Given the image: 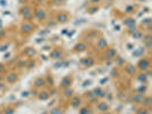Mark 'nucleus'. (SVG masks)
<instances>
[{
  "instance_id": "obj_1",
  "label": "nucleus",
  "mask_w": 152,
  "mask_h": 114,
  "mask_svg": "<svg viewBox=\"0 0 152 114\" xmlns=\"http://www.w3.org/2000/svg\"><path fill=\"white\" fill-rule=\"evenodd\" d=\"M20 16L22 17V21L25 22H33L34 17H33V6H31L29 4H24L18 9Z\"/></svg>"
},
{
  "instance_id": "obj_2",
  "label": "nucleus",
  "mask_w": 152,
  "mask_h": 114,
  "mask_svg": "<svg viewBox=\"0 0 152 114\" xmlns=\"http://www.w3.org/2000/svg\"><path fill=\"white\" fill-rule=\"evenodd\" d=\"M37 29V25L34 22H25L22 21L21 24L18 25V32L23 36H30Z\"/></svg>"
},
{
  "instance_id": "obj_3",
  "label": "nucleus",
  "mask_w": 152,
  "mask_h": 114,
  "mask_svg": "<svg viewBox=\"0 0 152 114\" xmlns=\"http://www.w3.org/2000/svg\"><path fill=\"white\" fill-rule=\"evenodd\" d=\"M4 78H5V82L8 86H13L18 82L20 80V72L17 70H7L4 73Z\"/></svg>"
},
{
  "instance_id": "obj_4",
  "label": "nucleus",
  "mask_w": 152,
  "mask_h": 114,
  "mask_svg": "<svg viewBox=\"0 0 152 114\" xmlns=\"http://www.w3.org/2000/svg\"><path fill=\"white\" fill-rule=\"evenodd\" d=\"M136 68L138 72H146L149 68H151V60L149 56H142L136 63Z\"/></svg>"
},
{
  "instance_id": "obj_5",
  "label": "nucleus",
  "mask_w": 152,
  "mask_h": 114,
  "mask_svg": "<svg viewBox=\"0 0 152 114\" xmlns=\"http://www.w3.org/2000/svg\"><path fill=\"white\" fill-rule=\"evenodd\" d=\"M71 20V15L66 10H57L54 15V21L57 24H65Z\"/></svg>"
},
{
  "instance_id": "obj_6",
  "label": "nucleus",
  "mask_w": 152,
  "mask_h": 114,
  "mask_svg": "<svg viewBox=\"0 0 152 114\" xmlns=\"http://www.w3.org/2000/svg\"><path fill=\"white\" fill-rule=\"evenodd\" d=\"M119 55L118 53V49L115 48V47H111V46H109L107 49L102 53V57H103V60L107 62V61H112L113 62L115 60V57Z\"/></svg>"
},
{
  "instance_id": "obj_7",
  "label": "nucleus",
  "mask_w": 152,
  "mask_h": 114,
  "mask_svg": "<svg viewBox=\"0 0 152 114\" xmlns=\"http://www.w3.org/2000/svg\"><path fill=\"white\" fill-rule=\"evenodd\" d=\"M66 55V52L64 50V48L62 47H55L54 49L50 50L49 53V58L50 60H54V61H60V60H63Z\"/></svg>"
},
{
  "instance_id": "obj_8",
  "label": "nucleus",
  "mask_w": 152,
  "mask_h": 114,
  "mask_svg": "<svg viewBox=\"0 0 152 114\" xmlns=\"http://www.w3.org/2000/svg\"><path fill=\"white\" fill-rule=\"evenodd\" d=\"M33 17L37 22H46L47 20V10L42 7H36L33 8Z\"/></svg>"
},
{
  "instance_id": "obj_9",
  "label": "nucleus",
  "mask_w": 152,
  "mask_h": 114,
  "mask_svg": "<svg viewBox=\"0 0 152 114\" xmlns=\"http://www.w3.org/2000/svg\"><path fill=\"white\" fill-rule=\"evenodd\" d=\"M73 82H75V76H73V74H72V73L66 74L65 76H63V78H62V80L60 81L58 90H61V89H66V88L72 87Z\"/></svg>"
},
{
  "instance_id": "obj_10",
  "label": "nucleus",
  "mask_w": 152,
  "mask_h": 114,
  "mask_svg": "<svg viewBox=\"0 0 152 114\" xmlns=\"http://www.w3.org/2000/svg\"><path fill=\"white\" fill-rule=\"evenodd\" d=\"M95 50L96 52H99V53H103L105 49H107V47H109V42H107V40L105 37H103V36H101L99 38H97L95 40Z\"/></svg>"
},
{
  "instance_id": "obj_11",
  "label": "nucleus",
  "mask_w": 152,
  "mask_h": 114,
  "mask_svg": "<svg viewBox=\"0 0 152 114\" xmlns=\"http://www.w3.org/2000/svg\"><path fill=\"white\" fill-rule=\"evenodd\" d=\"M95 111L97 113H102V112H107V111H111V104L104 100V99H99V102L95 104Z\"/></svg>"
},
{
  "instance_id": "obj_12",
  "label": "nucleus",
  "mask_w": 152,
  "mask_h": 114,
  "mask_svg": "<svg viewBox=\"0 0 152 114\" xmlns=\"http://www.w3.org/2000/svg\"><path fill=\"white\" fill-rule=\"evenodd\" d=\"M84 98H83V96H79V95H73V97L69 100V105L71 108H73V110H78L79 107L81 106L83 104H84Z\"/></svg>"
},
{
  "instance_id": "obj_13",
  "label": "nucleus",
  "mask_w": 152,
  "mask_h": 114,
  "mask_svg": "<svg viewBox=\"0 0 152 114\" xmlns=\"http://www.w3.org/2000/svg\"><path fill=\"white\" fill-rule=\"evenodd\" d=\"M75 94H76V92H75V89H73L72 87L60 90V96H61V98L63 102H69L70 99L73 97Z\"/></svg>"
},
{
  "instance_id": "obj_14",
  "label": "nucleus",
  "mask_w": 152,
  "mask_h": 114,
  "mask_svg": "<svg viewBox=\"0 0 152 114\" xmlns=\"http://www.w3.org/2000/svg\"><path fill=\"white\" fill-rule=\"evenodd\" d=\"M32 88H34V89H38V90L45 89V88H46L45 76H37V78H36V79L32 81Z\"/></svg>"
},
{
  "instance_id": "obj_15",
  "label": "nucleus",
  "mask_w": 152,
  "mask_h": 114,
  "mask_svg": "<svg viewBox=\"0 0 152 114\" xmlns=\"http://www.w3.org/2000/svg\"><path fill=\"white\" fill-rule=\"evenodd\" d=\"M121 68L124 70V72H125V74H126V76H132V78L136 76V73L138 72L136 66H135L134 64H130V63H126Z\"/></svg>"
},
{
  "instance_id": "obj_16",
  "label": "nucleus",
  "mask_w": 152,
  "mask_h": 114,
  "mask_svg": "<svg viewBox=\"0 0 152 114\" xmlns=\"http://www.w3.org/2000/svg\"><path fill=\"white\" fill-rule=\"evenodd\" d=\"M95 64H96V58L94 56H86L80 62V65L83 68H89L94 66Z\"/></svg>"
},
{
  "instance_id": "obj_17",
  "label": "nucleus",
  "mask_w": 152,
  "mask_h": 114,
  "mask_svg": "<svg viewBox=\"0 0 152 114\" xmlns=\"http://www.w3.org/2000/svg\"><path fill=\"white\" fill-rule=\"evenodd\" d=\"M83 98H84V100H86L88 104H91V105H95V104L99 100V99L94 95L93 90L86 91L84 95H83Z\"/></svg>"
},
{
  "instance_id": "obj_18",
  "label": "nucleus",
  "mask_w": 152,
  "mask_h": 114,
  "mask_svg": "<svg viewBox=\"0 0 152 114\" xmlns=\"http://www.w3.org/2000/svg\"><path fill=\"white\" fill-rule=\"evenodd\" d=\"M22 55L28 60L29 58H36L38 56V52H37V49L34 47H25L23 49Z\"/></svg>"
},
{
  "instance_id": "obj_19",
  "label": "nucleus",
  "mask_w": 152,
  "mask_h": 114,
  "mask_svg": "<svg viewBox=\"0 0 152 114\" xmlns=\"http://www.w3.org/2000/svg\"><path fill=\"white\" fill-rule=\"evenodd\" d=\"M87 49H88V44L83 41V40H80V41H78L76 45L73 46L72 52L76 54H81V53H85Z\"/></svg>"
},
{
  "instance_id": "obj_20",
  "label": "nucleus",
  "mask_w": 152,
  "mask_h": 114,
  "mask_svg": "<svg viewBox=\"0 0 152 114\" xmlns=\"http://www.w3.org/2000/svg\"><path fill=\"white\" fill-rule=\"evenodd\" d=\"M144 97V95L143 94H140V92H137V91H134L133 94H130L129 96V102L132 104H134V105H141V102H142V99Z\"/></svg>"
},
{
  "instance_id": "obj_21",
  "label": "nucleus",
  "mask_w": 152,
  "mask_h": 114,
  "mask_svg": "<svg viewBox=\"0 0 152 114\" xmlns=\"http://www.w3.org/2000/svg\"><path fill=\"white\" fill-rule=\"evenodd\" d=\"M45 82H46V88H47V89L55 87V79H54L53 74L50 73V71H47V72H46Z\"/></svg>"
},
{
  "instance_id": "obj_22",
  "label": "nucleus",
  "mask_w": 152,
  "mask_h": 114,
  "mask_svg": "<svg viewBox=\"0 0 152 114\" xmlns=\"http://www.w3.org/2000/svg\"><path fill=\"white\" fill-rule=\"evenodd\" d=\"M149 78H150V76L146 74V72H137L136 76H135L136 81H138L140 84H149Z\"/></svg>"
},
{
  "instance_id": "obj_23",
  "label": "nucleus",
  "mask_w": 152,
  "mask_h": 114,
  "mask_svg": "<svg viewBox=\"0 0 152 114\" xmlns=\"http://www.w3.org/2000/svg\"><path fill=\"white\" fill-rule=\"evenodd\" d=\"M26 63H28V58L25 57H17L15 62V68L17 71H22L24 68H26Z\"/></svg>"
},
{
  "instance_id": "obj_24",
  "label": "nucleus",
  "mask_w": 152,
  "mask_h": 114,
  "mask_svg": "<svg viewBox=\"0 0 152 114\" xmlns=\"http://www.w3.org/2000/svg\"><path fill=\"white\" fill-rule=\"evenodd\" d=\"M49 98H50V94H49V91H48L47 88L39 90V94L38 96H37L38 100H40V102H46V100H48Z\"/></svg>"
},
{
  "instance_id": "obj_25",
  "label": "nucleus",
  "mask_w": 152,
  "mask_h": 114,
  "mask_svg": "<svg viewBox=\"0 0 152 114\" xmlns=\"http://www.w3.org/2000/svg\"><path fill=\"white\" fill-rule=\"evenodd\" d=\"M93 92H94V95L99 99H104L107 95V90H105L104 88H102V87H97V88L93 89Z\"/></svg>"
},
{
  "instance_id": "obj_26",
  "label": "nucleus",
  "mask_w": 152,
  "mask_h": 114,
  "mask_svg": "<svg viewBox=\"0 0 152 114\" xmlns=\"http://www.w3.org/2000/svg\"><path fill=\"white\" fill-rule=\"evenodd\" d=\"M78 114H91L93 113V105L91 104H83L81 106L78 108Z\"/></svg>"
},
{
  "instance_id": "obj_27",
  "label": "nucleus",
  "mask_w": 152,
  "mask_h": 114,
  "mask_svg": "<svg viewBox=\"0 0 152 114\" xmlns=\"http://www.w3.org/2000/svg\"><path fill=\"white\" fill-rule=\"evenodd\" d=\"M141 106L146 107V108H151L152 107V97L150 96V95L145 94L143 99H142V102H141Z\"/></svg>"
},
{
  "instance_id": "obj_28",
  "label": "nucleus",
  "mask_w": 152,
  "mask_h": 114,
  "mask_svg": "<svg viewBox=\"0 0 152 114\" xmlns=\"http://www.w3.org/2000/svg\"><path fill=\"white\" fill-rule=\"evenodd\" d=\"M122 24L126 26V28H130V26H135L136 25V22H135V20L132 17V16H126V17H124L122 18Z\"/></svg>"
},
{
  "instance_id": "obj_29",
  "label": "nucleus",
  "mask_w": 152,
  "mask_h": 114,
  "mask_svg": "<svg viewBox=\"0 0 152 114\" xmlns=\"http://www.w3.org/2000/svg\"><path fill=\"white\" fill-rule=\"evenodd\" d=\"M16 112V106L14 105H12V104H8L6 106L2 107V110H1V114H15Z\"/></svg>"
},
{
  "instance_id": "obj_30",
  "label": "nucleus",
  "mask_w": 152,
  "mask_h": 114,
  "mask_svg": "<svg viewBox=\"0 0 152 114\" xmlns=\"http://www.w3.org/2000/svg\"><path fill=\"white\" fill-rule=\"evenodd\" d=\"M136 10H137V6L134 5V4H132V5H128V6L125 7L124 13H125L126 15L132 16V14H135V13H136Z\"/></svg>"
},
{
  "instance_id": "obj_31",
  "label": "nucleus",
  "mask_w": 152,
  "mask_h": 114,
  "mask_svg": "<svg viewBox=\"0 0 152 114\" xmlns=\"http://www.w3.org/2000/svg\"><path fill=\"white\" fill-rule=\"evenodd\" d=\"M39 62L37 60V57L36 58H29L28 60V63H26V70H33V68H36L38 66Z\"/></svg>"
},
{
  "instance_id": "obj_32",
  "label": "nucleus",
  "mask_w": 152,
  "mask_h": 114,
  "mask_svg": "<svg viewBox=\"0 0 152 114\" xmlns=\"http://www.w3.org/2000/svg\"><path fill=\"white\" fill-rule=\"evenodd\" d=\"M135 114H151V108H146L141 105L135 107Z\"/></svg>"
},
{
  "instance_id": "obj_33",
  "label": "nucleus",
  "mask_w": 152,
  "mask_h": 114,
  "mask_svg": "<svg viewBox=\"0 0 152 114\" xmlns=\"http://www.w3.org/2000/svg\"><path fill=\"white\" fill-rule=\"evenodd\" d=\"M86 10H87L88 14L93 15V14L97 13V12L99 10V5H91V4H89V5L87 6V8H86Z\"/></svg>"
},
{
  "instance_id": "obj_34",
  "label": "nucleus",
  "mask_w": 152,
  "mask_h": 114,
  "mask_svg": "<svg viewBox=\"0 0 152 114\" xmlns=\"http://www.w3.org/2000/svg\"><path fill=\"white\" fill-rule=\"evenodd\" d=\"M143 36H144V31L141 30V29H137V30L132 34V38L134 39V40H142Z\"/></svg>"
},
{
  "instance_id": "obj_35",
  "label": "nucleus",
  "mask_w": 152,
  "mask_h": 114,
  "mask_svg": "<svg viewBox=\"0 0 152 114\" xmlns=\"http://www.w3.org/2000/svg\"><path fill=\"white\" fill-rule=\"evenodd\" d=\"M113 63H115V66H118V68H122L127 62L125 61V58L121 57L120 55H118L117 57H115V60L113 61Z\"/></svg>"
},
{
  "instance_id": "obj_36",
  "label": "nucleus",
  "mask_w": 152,
  "mask_h": 114,
  "mask_svg": "<svg viewBox=\"0 0 152 114\" xmlns=\"http://www.w3.org/2000/svg\"><path fill=\"white\" fill-rule=\"evenodd\" d=\"M135 91H137V92H140V94H143V95H145V94H148V91H149V87H148V84H140L138 87H137L136 89H135Z\"/></svg>"
},
{
  "instance_id": "obj_37",
  "label": "nucleus",
  "mask_w": 152,
  "mask_h": 114,
  "mask_svg": "<svg viewBox=\"0 0 152 114\" xmlns=\"http://www.w3.org/2000/svg\"><path fill=\"white\" fill-rule=\"evenodd\" d=\"M63 113H64V108L61 107V105H58V106L53 107V108L49 111L48 114H63Z\"/></svg>"
},
{
  "instance_id": "obj_38",
  "label": "nucleus",
  "mask_w": 152,
  "mask_h": 114,
  "mask_svg": "<svg viewBox=\"0 0 152 114\" xmlns=\"http://www.w3.org/2000/svg\"><path fill=\"white\" fill-rule=\"evenodd\" d=\"M50 2H52V5L55 6V7H61L62 5H64L65 0H52Z\"/></svg>"
},
{
  "instance_id": "obj_39",
  "label": "nucleus",
  "mask_w": 152,
  "mask_h": 114,
  "mask_svg": "<svg viewBox=\"0 0 152 114\" xmlns=\"http://www.w3.org/2000/svg\"><path fill=\"white\" fill-rule=\"evenodd\" d=\"M6 71H7V64L0 62V74H4Z\"/></svg>"
},
{
  "instance_id": "obj_40",
  "label": "nucleus",
  "mask_w": 152,
  "mask_h": 114,
  "mask_svg": "<svg viewBox=\"0 0 152 114\" xmlns=\"http://www.w3.org/2000/svg\"><path fill=\"white\" fill-rule=\"evenodd\" d=\"M137 30V28H136V25L135 26H130V28H127V30H126V33L128 34V36H132L135 31Z\"/></svg>"
},
{
  "instance_id": "obj_41",
  "label": "nucleus",
  "mask_w": 152,
  "mask_h": 114,
  "mask_svg": "<svg viewBox=\"0 0 152 114\" xmlns=\"http://www.w3.org/2000/svg\"><path fill=\"white\" fill-rule=\"evenodd\" d=\"M39 94V90L38 89H34V88H31L30 90V96H32V97H36L37 98V96H38Z\"/></svg>"
},
{
  "instance_id": "obj_42",
  "label": "nucleus",
  "mask_w": 152,
  "mask_h": 114,
  "mask_svg": "<svg viewBox=\"0 0 152 114\" xmlns=\"http://www.w3.org/2000/svg\"><path fill=\"white\" fill-rule=\"evenodd\" d=\"M47 22V21H46ZM57 25V23L55 22V21H53V22H47V29L49 30V28H54V26H56Z\"/></svg>"
},
{
  "instance_id": "obj_43",
  "label": "nucleus",
  "mask_w": 152,
  "mask_h": 114,
  "mask_svg": "<svg viewBox=\"0 0 152 114\" xmlns=\"http://www.w3.org/2000/svg\"><path fill=\"white\" fill-rule=\"evenodd\" d=\"M7 86H8V84H6L5 81H2V82H0V92H1V91H4V90H5Z\"/></svg>"
},
{
  "instance_id": "obj_44",
  "label": "nucleus",
  "mask_w": 152,
  "mask_h": 114,
  "mask_svg": "<svg viewBox=\"0 0 152 114\" xmlns=\"http://www.w3.org/2000/svg\"><path fill=\"white\" fill-rule=\"evenodd\" d=\"M102 1L103 0H89V4H91V5H99Z\"/></svg>"
},
{
  "instance_id": "obj_45",
  "label": "nucleus",
  "mask_w": 152,
  "mask_h": 114,
  "mask_svg": "<svg viewBox=\"0 0 152 114\" xmlns=\"http://www.w3.org/2000/svg\"><path fill=\"white\" fill-rule=\"evenodd\" d=\"M8 47H9V44H5L0 47V52H4V50H7Z\"/></svg>"
},
{
  "instance_id": "obj_46",
  "label": "nucleus",
  "mask_w": 152,
  "mask_h": 114,
  "mask_svg": "<svg viewBox=\"0 0 152 114\" xmlns=\"http://www.w3.org/2000/svg\"><path fill=\"white\" fill-rule=\"evenodd\" d=\"M22 96L23 97H28V96H30V91H23Z\"/></svg>"
},
{
  "instance_id": "obj_47",
  "label": "nucleus",
  "mask_w": 152,
  "mask_h": 114,
  "mask_svg": "<svg viewBox=\"0 0 152 114\" xmlns=\"http://www.w3.org/2000/svg\"><path fill=\"white\" fill-rule=\"evenodd\" d=\"M0 5L1 6H6L7 5V0H0Z\"/></svg>"
},
{
  "instance_id": "obj_48",
  "label": "nucleus",
  "mask_w": 152,
  "mask_h": 114,
  "mask_svg": "<svg viewBox=\"0 0 152 114\" xmlns=\"http://www.w3.org/2000/svg\"><path fill=\"white\" fill-rule=\"evenodd\" d=\"M99 114H114L112 111H107V112H102V113H99Z\"/></svg>"
},
{
  "instance_id": "obj_49",
  "label": "nucleus",
  "mask_w": 152,
  "mask_h": 114,
  "mask_svg": "<svg viewBox=\"0 0 152 114\" xmlns=\"http://www.w3.org/2000/svg\"><path fill=\"white\" fill-rule=\"evenodd\" d=\"M5 81V78H4V74H0V82Z\"/></svg>"
},
{
  "instance_id": "obj_50",
  "label": "nucleus",
  "mask_w": 152,
  "mask_h": 114,
  "mask_svg": "<svg viewBox=\"0 0 152 114\" xmlns=\"http://www.w3.org/2000/svg\"><path fill=\"white\" fill-rule=\"evenodd\" d=\"M40 114H48V112H42V113H40Z\"/></svg>"
},
{
  "instance_id": "obj_51",
  "label": "nucleus",
  "mask_w": 152,
  "mask_h": 114,
  "mask_svg": "<svg viewBox=\"0 0 152 114\" xmlns=\"http://www.w3.org/2000/svg\"><path fill=\"white\" fill-rule=\"evenodd\" d=\"M141 1H146V0H141Z\"/></svg>"
},
{
  "instance_id": "obj_52",
  "label": "nucleus",
  "mask_w": 152,
  "mask_h": 114,
  "mask_svg": "<svg viewBox=\"0 0 152 114\" xmlns=\"http://www.w3.org/2000/svg\"><path fill=\"white\" fill-rule=\"evenodd\" d=\"M0 114H1V113H0Z\"/></svg>"
}]
</instances>
